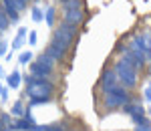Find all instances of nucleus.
I'll return each instance as SVG.
<instances>
[{
    "label": "nucleus",
    "mask_w": 151,
    "mask_h": 131,
    "mask_svg": "<svg viewBox=\"0 0 151 131\" xmlns=\"http://www.w3.org/2000/svg\"><path fill=\"white\" fill-rule=\"evenodd\" d=\"M52 91H55V85L47 77H35V75L26 77V95L30 97V109L40 103H47Z\"/></svg>",
    "instance_id": "nucleus-1"
},
{
    "label": "nucleus",
    "mask_w": 151,
    "mask_h": 131,
    "mask_svg": "<svg viewBox=\"0 0 151 131\" xmlns=\"http://www.w3.org/2000/svg\"><path fill=\"white\" fill-rule=\"evenodd\" d=\"M115 73H117V79H119V83L123 85L125 89H135L137 87V67L127 59H119L115 63Z\"/></svg>",
    "instance_id": "nucleus-2"
},
{
    "label": "nucleus",
    "mask_w": 151,
    "mask_h": 131,
    "mask_svg": "<svg viewBox=\"0 0 151 131\" xmlns=\"http://www.w3.org/2000/svg\"><path fill=\"white\" fill-rule=\"evenodd\" d=\"M103 105L109 111L111 109H117V107H123V105H127L129 101H131V97H129V89H125L123 85H117L113 87L111 91H107L103 93Z\"/></svg>",
    "instance_id": "nucleus-3"
},
{
    "label": "nucleus",
    "mask_w": 151,
    "mask_h": 131,
    "mask_svg": "<svg viewBox=\"0 0 151 131\" xmlns=\"http://www.w3.org/2000/svg\"><path fill=\"white\" fill-rule=\"evenodd\" d=\"M77 35V26L75 24H69V22H60V26L55 28V32H52V40H57L60 42L65 48L70 47V42H73V38Z\"/></svg>",
    "instance_id": "nucleus-4"
},
{
    "label": "nucleus",
    "mask_w": 151,
    "mask_h": 131,
    "mask_svg": "<svg viewBox=\"0 0 151 131\" xmlns=\"http://www.w3.org/2000/svg\"><path fill=\"white\" fill-rule=\"evenodd\" d=\"M119 53L123 55V59L131 60L137 69H143L145 65H147V57H145V53H141L139 48L131 47V45H125V47H119Z\"/></svg>",
    "instance_id": "nucleus-5"
},
{
    "label": "nucleus",
    "mask_w": 151,
    "mask_h": 131,
    "mask_svg": "<svg viewBox=\"0 0 151 131\" xmlns=\"http://www.w3.org/2000/svg\"><path fill=\"white\" fill-rule=\"evenodd\" d=\"M101 91L103 93H107V91H111L113 87H117L119 85V79H117V73L115 69H105L103 75H101Z\"/></svg>",
    "instance_id": "nucleus-6"
},
{
    "label": "nucleus",
    "mask_w": 151,
    "mask_h": 131,
    "mask_svg": "<svg viewBox=\"0 0 151 131\" xmlns=\"http://www.w3.org/2000/svg\"><path fill=\"white\" fill-rule=\"evenodd\" d=\"M45 53H47L50 59H55V60H60V59H65V57H67V48L63 47L60 42H57V40H52V42L45 48Z\"/></svg>",
    "instance_id": "nucleus-7"
},
{
    "label": "nucleus",
    "mask_w": 151,
    "mask_h": 131,
    "mask_svg": "<svg viewBox=\"0 0 151 131\" xmlns=\"http://www.w3.org/2000/svg\"><path fill=\"white\" fill-rule=\"evenodd\" d=\"M30 75H35V77H50L52 75V67H48V65H45V63H38V60H35L32 65H30Z\"/></svg>",
    "instance_id": "nucleus-8"
},
{
    "label": "nucleus",
    "mask_w": 151,
    "mask_h": 131,
    "mask_svg": "<svg viewBox=\"0 0 151 131\" xmlns=\"http://www.w3.org/2000/svg\"><path fill=\"white\" fill-rule=\"evenodd\" d=\"M83 10L81 8H75V10H65V16H63V22H69V24H75L79 26L83 22Z\"/></svg>",
    "instance_id": "nucleus-9"
},
{
    "label": "nucleus",
    "mask_w": 151,
    "mask_h": 131,
    "mask_svg": "<svg viewBox=\"0 0 151 131\" xmlns=\"http://www.w3.org/2000/svg\"><path fill=\"white\" fill-rule=\"evenodd\" d=\"M2 10L8 14V18H10L14 24L20 20V10H18V8H16V6L12 4L10 0H2Z\"/></svg>",
    "instance_id": "nucleus-10"
},
{
    "label": "nucleus",
    "mask_w": 151,
    "mask_h": 131,
    "mask_svg": "<svg viewBox=\"0 0 151 131\" xmlns=\"http://www.w3.org/2000/svg\"><path fill=\"white\" fill-rule=\"evenodd\" d=\"M123 113H127L129 117H135V115H145V109L139 101H135V103L129 101L127 105H123Z\"/></svg>",
    "instance_id": "nucleus-11"
},
{
    "label": "nucleus",
    "mask_w": 151,
    "mask_h": 131,
    "mask_svg": "<svg viewBox=\"0 0 151 131\" xmlns=\"http://www.w3.org/2000/svg\"><path fill=\"white\" fill-rule=\"evenodd\" d=\"M26 38H28V30H26L24 26H22V28H18V32H16V38L12 40V50H18V48L24 45V40H26Z\"/></svg>",
    "instance_id": "nucleus-12"
},
{
    "label": "nucleus",
    "mask_w": 151,
    "mask_h": 131,
    "mask_svg": "<svg viewBox=\"0 0 151 131\" xmlns=\"http://www.w3.org/2000/svg\"><path fill=\"white\" fill-rule=\"evenodd\" d=\"M20 79H22V77H20V73H18V71H12L10 75L6 77V83H8V87H10V89H18Z\"/></svg>",
    "instance_id": "nucleus-13"
},
{
    "label": "nucleus",
    "mask_w": 151,
    "mask_h": 131,
    "mask_svg": "<svg viewBox=\"0 0 151 131\" xmlns=\"http://www.w3.org/2000/svg\"><path fill=\"white\" fill-rule=\"evenodd\" d=\"M45 20L48 26H55V6H47L45 8Z\"/></svg>",
    "instance_id": "nucleus-14"
},
{
    "label": "nucleus",
    "mask_w": 151,
    "mask_h": 131,
    "mask_svg": "<svg viewBox=\"0 0 151 131\" xmlns=\"http://www.w3.org/2000/svg\"><path fill=\"white\" fill-rule=\"evenodd\" d=\"M10 113H12V115H16V117H22L24 113H28V111H24V103H22V101H16V103L12 105Z\"/></svg>",
    "instance_id": "nucleus-15"
},
{
    "label": "nucleus",
    "mask_w": 151,
    "mask_h": 131,
    "mask_svg": "<svg viewBox=\"0 0 151 131\" xmlns=\"http://www.w3.org/2000/svg\"><path fill=\"white\" fill-rule=\"evenodd\" d=\"M32 20L35 22H42L45 20V10L40 6H32Z\"/></svg>",
    "instance_id": "nucleus-16"
},
{
    "label": "nucleus",
    "mask_w": 151,
    "mask_h": 131,
    "mask_svg": "<svg viewBox=\"0 0 151 131\" xmlns=\"http://www.w3.org/2000/svg\"><path fill=\"white\" fill-rule=\"evenodd\" d=\"M75 8H81V0H67V2H63V10H75Z\"/></svg>",
    "instance_id": "nucleus-17"
},
{
    "label": "nucleus",
    "mask_w": 151,
    "mask_h": 131,
    "mask_svg": "<svg viewBox=\"0 0 151 131\" xmlns=\"http://www.w3.org/2000/svg\"><path fill=\"white\" fill-rule=\"evenodd\" d=\"M8 24H10L8 14H6L4 10H0V30H6V28H8Z\"/></svg>",
    "instance_id": "nucleus-18"
},
{
    "label": "nucleus",
    "mask_w": 151,
    "mask_h": 131,
    "mask_svg": "<svg viewBox=\"0 0 151 131\" xmlns=\"http://www.w3.org/2000/svg\"><path fill=\"white\" fill-rule=\"evenodd\" d=\"M38 63H45V65H48V67H55V63H57V60L55 59H50V57H48L47 53H42V55H38Z\"/></svg>",
    "instance_id": "nucleus-19"
},
{
    "label": "nucleus",
    "mask_w": 151,
    "mask_h": 131,
    "mask_svg": "<svg viewBox=\"0 0 151 131\" xmlns=\"http://www.w3.org/2000/svg\"><path fill=\"white\" fill-rule=\"evenodd\" d=\"M30 60H32V53H30V50L20 53V57H18V63H20V65H26V63H30Z\"/></svg>",
    "instance_id": "nucleus-20"
},
{
    "label": "nucleus",
    "mask_w": 151,
    "mask_h": 131,
    "mask_svg": "<svg viewBox=\"0 0 151 131\" xmlns=\"http://www.w3.org/2000/svg\"><path fill=\"white\" fill-rule=\"evenodd\" d=\"M36 40H38V36H36V30H28V42H30V45L35 47Z\"/></svg>",
    "instance_id": "nucleus-21"
},
{
    "label": "nucleus",
    "mask_w": 151,
    "mask_h": 131,
    "mask_svg": "<svg viewBox=\"0 0 151 131\" xmlns=\"http://www.w3.org/2000/svg\"><path fill=\"white\" fill-rule=\"evenodd\" d=\"M6 48H8V45L0 40V57H4V55H6Z\"/></svg>",
    "instance_id": "nucleus-22"
},
{
    "label": "nucleus",
    "mask_w": 151,
    "mask_h": 131,
    "mask_svg": "<svg viewBox=\"0 0 151 131\" xmlns=\"http://www.w3.org/2000/svg\"><path fill=\"white\" fill-rule=\"evenodd\" d=\"M2 121H4V125H6V127H8V125H12V119L6 115V113H2Z\"/></svg>",
    "instance_id": "nucleus-23"
},
{
    "label": "nucleus",
    "mask_w": 151,
    "mask_h": 131,
    "mask_svg": "<svg viewBox=\"0 0 151 131\" xmlns=\"http://www.w3.org/2000/svg\"><path fill=\"white\" fill-rule=\"evenodd\" d=\"M137 131H151V125H137Z\"/></svg>",
    "instance_id": "nucleus-24"
},
{
    "label": "nucleus",
    "mask_w": 151,
    "mask_h": 131,
    "mask_svg": "<svg viewBox=\"0 0 151 131\" xmlns=\"http://www.w3.org/2000/svg\"><path fill=\"white\" fill-rule=\"evenodd\" d=\"M45 131H63V127H58V125H50V127H45Z\"/></svg>",
    "instance_id": "nucleus-25"
},
{
    "label": "nucleus",
    "mask_w": 151,
    "mask_h": 131,
    "mask_svg": "<svg viewBox=\"0 0 151 131\" xmlns=\"http://www.w3.org/2000/svg\"><path fill=\"white\" fill-rule=\"evenodd\" d=\"M145 101H147V103H151V89H149V87L145 89Z\"/></svg>",
    "instance_id": "nucleus-26"
},
{
    "label": "nucleus",
    "mask_w": 151,
    "mask_h": 131,
    "mask_svg": "<svg viewBox=\"0 0 151 131\" xmlns=\"http://www.w3.org/2000/svg\"><path fill=\"white\" fill-rule=\"evenodd\" d=\"M0 97H2V99H6V97H8V89H2V93H0Z\"/></svg>",
    "instance_id": "nucleus-27"
},
{
    "label": "nucleus",
    "mask_w": 151,
    "mask_h": 131,
    "mask_svg": "<svg viewBox=\"0 0 151 131\" xmlns=\"http://www.w3.org/2000/svg\"><path fill=\"white\" fill-rule=\"evenodd\" d=\"M147 87H149V89H151V81H149V85H147Z\"/></svg>",
    "instance_id": "nucleus-28"
},
{
    "label": "nucleus",
    "mask_w": 151,
    "mask_h": 131,
    "mask_svg": "<svg viewBox=\"0 0 151 131\" xmlns=\"http://www.w3.org/2000/svg\"><path fill=\"white\" fill-rule=\"evenodd\" d=\"M0 75H2V67H0Z\"/></svg>",
    "instance_id": "nucleus-29"
},
{
    "label": "nucleus",
    "mask_w": 151,
    "mask_h": 131,
    "mask_svg": "<svg viewBox=\"0 0 151 131\" xmlns=\"http://www.w3.org/2000/svg\"><path fill=\"white\" fill-rule=\"evenodd\" d=\"M149 119H151V111H149Z\"/></svg>",
    "instance_id": "nucleus-30"
},
{
    "label": "nucleus",
    "mask_w": 151,
    "mask_h": 131,
    "mask_svg": "<svg viewBox=\"0 0 151 131\" xmlns=\"http://www.w3.org/2000/svg\"><path fill=\"white\" fill-rule=\"evenodd\" d=\"M0 93H2V87H0Z\"/></svg>",
    "instance_id": "nucleus-31"
}]
</instances>
